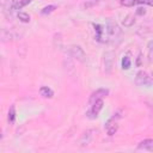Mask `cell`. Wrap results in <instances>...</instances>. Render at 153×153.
<instances>
[{
  "mask_svg": "<svg viewBox=\"0 0 153 153\" xmlns=\"http://www.w3.org/2000/svg\"><path fill=\"white\" fill-rule=\"evenodd\" d=\"M135 84L137 86H145V87H149L152 85V78L151 75L145 72V71H140L137 72L136 76H135Z\"/></svg>",
  "mask_w": 153,
  "mask_h": 153,
  "instance_id": "cell-1",
  "label": "cell"
},
{
  "mask_svg": "<svg viewBox=\"0 0 153 153\" xmlns=\"http://www.w3.org/2000/svg\"><path fill=\"white\" fill-rule=\"evenodd\" d=\"M68 51H69V55L72 57L76 59L80 62H84L85 59H86V54H85L84 49L80 45H71L69 49H68Z\"/></svg>",
  "mask_w": 153,
  "mask_h": 153,
  "instance_id": "cell-2",
  "label": "cell"
},
{
  "mask_svg": "<svg viewBox=\"0 0 153 153\" xmlns=\"http://www.w3.org/2000/svg\"><path fill=\"white\" fill-rule=\"evenodd\" d=\"M103 105H104L103 99H98V100L93 102V103L91 104V109H90V110L87 111V114H86L87 117H88V118H97L99 111L103 109Z\"/></svg>",
  "mask_w": 153,
  "mask_h": 153,
  "instance_id": "cell-3",
  "label": "cell"
},
{
  "mask_svg": "<svg viewBox=\"0 0 153 153\" xmlns=\"http://www.w3.org/2000/svg\"><path fill=\"white\" fill-rule=\"evenodd\" d=\"M115 61V53L114 51H106L104 54V71L106 73H110L114 67Z\"/></svg>",
  "mask_w": 153,
  "mask_h": 153,
  "instance_id": "cell-4",
  "label": "cell"
},
{
  "mask_svg": "<svg viewBox=\"0 0 153 153\" xmlns=\"http://www.w3.org/2000/svg\"><path fill=\"white\" fill-rule=\"evenodd\" d=\"M108 94H109V90H108V88H98V90H96V91L90 96L88 102H90V104H92L93 102H96V100H98V99H103V98L106 97Z\"/></svg>",
  "mask_w": 153,
  "mask_h": 153,
  "instance_id": "cell-5",
  "label": "cell"
},
{
  "mask_svg": "<svg viewBox=\"0 0 153 153\" xmlns=\"http://www.w3.org/2000/svg\"><path fill=\"white\" fill-rule=\"evenodd\" d=\"M105 129H106V134H108L109 136H112V135L117 131V129H118V124H117V122L115 121V116H112V117L106 122V124H105Z\"/></svg>",
  "mask_w": 153,
  "mask_h": 153,
  "instance_id": "cell-6",
  "label": "cell"
},
{
  "mask_svg": "<svg viewBox=\"0 0 153 153\" xmlns=\"http://www.w3.org/2000/svg\"><path fill=\"white\" fill-rule=\"evenodd\" d=\"M106 31H108L110 35H118V33L121 32L120 26H118L117 23L114 22V20H109V22L106 23Z\"/></svg>",
  "mask_w": 153,
  "mask_h": 153,
  "instance_id": "cell-7",
  "label": "cell"
},
{
  "mask_svg": "<svg viewBox=\"0 0 153 153\" xmlns=\"http://www.w3.org/2000/svg\"><path fill=\"white\" fill-rule=\"evenodd\" d=\"M93 130H86L84 134H82V136L80 137V140H79V143H80V146H87L90 142H91V140H92V136H93Z\"/></svg>",
  "mask_w": 153,
  "mask_h": 153,
  "instance_id": "cell-8",
  "label": "cell"
},
{
  "mask_svg": "<svg viewBox=\"0 0 153 153\" xmlns=\"http://www.w3.org/2000/svg\"><path fill=\"white\" fill-rule=\"evenodd\" d=\"M137 148H139V149H143V151L152 152V151H153V140L146 139V140L141 141V142L137 145Z\"/></svg>",
  "mask_w": 153,
  "mask_h": 153,
  "instance_id": "cell-9",
  "label": "cell"
},
{
  "mask_svg": "<svg viewBox=\"0 0 153 153\" xmlns=\"http://www.w3.org/2000/svg\"><path fill=\"white\" fill-rule=\"evenodd\" d=\"M39 93L44 98H53V96H54V91L48 86H42L39 88Z\"/></svg>",
  "mask_w": 153,
  "mask_h": 153,
  "instance_id": "cell-10",
  "label": "cell"
},
{
  "mask_svg": "<svg viewBox=\"0 0 153 153\" xmlns=\"http://www.w3.org/2000/svg\"><path fill=\"white\" fill-rule=\"evenodd\" d=\"M122 24H123L126 27H129V26L134 25V24H135V18H134V16H133V14H127V16L123 18Z\"/></svg>",
  "mask_w": 153,
  "mask_h": 153,
  "instance_id": "cell-11",
  "label": "cell"
},
{
  "mask_svg": "<svg viewBox=\"0 0 153 153\" xmlns=\"http://www.w3.org/2000/svg\"><path fill=\"white\" fill-rule=\"evenodd\" d=\"M31 1H32V0H19V1H14L12 8H13V10H20V8H23L24 6L29 5Z\"/></svg>",
  "mask_w": 153,
  "mask_h": 153,
  "instance_id": "cell-12",
  "label": "cell"
},
{
  "mask_svg": "<svg viewBox=\"0 0 153 153\" xmlns=\"http://www.w3.org/2000/svg\"><path fill=\"white\" fill-rule=\"evenodd\" d=\"M56 5H48V6H45V7H43L42 10H41V13L43 14V16H45V14H49V13H51V12H54L55 10H56Z\"/></svg>",
  "mask_w": 153,
  "mask_h": 153,
  "instance_id": "cell-13",
  "label": "cell"
},
{
  "mask_svg": "<svg viewBox=\"0 0 153 153\" xmlns=\"http://www.w3.org/2000/svg\"><path fill=\"white\" fill-rule=\"evenodd\" d=\"M7 118H8V122H11V123H13V122L16 121V106H14V105H11V108H10V110H8V116H7Z\"/></svg>",
  "mask_w": 153,
  "mask_h": 153,
  "instance_id": "cell-14",
  "label": "cell"
},
{
  "mask_svg": "<svg viewBox=\"0 0 153 153\" xmlns=\"http://www.w3.org/2000/svg\"><path fill=\"white\" fill-rule=\"evenodd\" d=\"M93 26H94V30H96V32H97L96 39H97V41H102V36H103V27H102V25H99V24H93Z\"/></svg>",
  "mask_w": 153,
  "mask_h": 153,
  "instance_id": "cell-15",
  "label": "cell"
},
{
  "mask_svg": "<svg viewBox=\"0 0 153 153\" xmlns=\"http://www.w3.org/2000/svg\"><path fill=\"white\" fill-rule=\"evenodd\" d=\"M18 18L23 23H29L30 22V16L26 12H18Z\"/></svg>",
  "mask_w": 153,
  "mask_h": 153,
  "instance_id": "cell-16",
  "label": "cell"
},
{
  "mask_svg": "<svg viewBox=\"0 0 153 153\" xmlns=\"http://www.w3.org/2000/svg\"><path fill=\"white\" fill-rule=\"evenodd\" d=\"M130 65H131V61H130L129 56H123V59H122V68L123 69H129Z\"/></svg>",
  "mask_w": 153,
  "mask_h": 153,
  "instance_id": "cell-17",
  "label": "cell"
},
{
  "mask_svg": "<svg viewBox=\"0 0 153 153\" xmlns=\"http://www.w3.org/2000/svg\"><path fill=\"white\" fill-rule=\"evenodd\" d=\"M136 4H137V0H121V5H123L126 7H131Z\"/></svg>",
  "mask_w": 153,
  "mask_h": 153,
  "instance_id": "cell-18",
  "label": "cell"
},
{
  "mask_svg": "<svg viewBox=\"0 0 153 153\" xmlns=\"http://www.w3.org/2000/svg\"><path fill=\"white\" fill-rule=\"evenodd\" d=\"M136 14H139V16H143V14H146V10H145V7L142 8V7H139L137 10H136Z\"/></svg>",
  "mask_w": 153,
  "mask_h": 153,
  "instance_id": "cell-19",
  "label": "cell"
},
{
  "mask_svg": "<svg viewBox=\"0 0 153 153\" xmlns=\"http://www.w3.org/2000/svg\"><path fill=\"white\" fill-rule=\"evenodd\" d=\"M148 55H149V60H152V41H149L148 43Z\"/></svg>",
  "mask_w": 153,
  "mask_h": 153,
  "instance_id": "cell-20",
  "label": "cell"
},
{
  "mask_svg": "<svg viewBox=\"0 0 153 153\" xmlns=\"http://www.w3.org/2000/svg\"><path fill=\"white\" fill-rule=\"evenodd\" d=\"M141 59H142V54H139V57H137V61H136L137 66H141Z\"/></svg>",
  "mask_w": 153,
  "mask_h": 153,
  "instance_id": "cell-21",
  "label": "cell"
},
{
  "mask_svg": "<svg viewBox=\"0 0 153 153\" xmlns=\"http://www.w3.org/2000/svg\"><path fill=\"white\" fill-rule=\"evenodd\" d=\"M2 139V131H1V129H0V140Z\"/></svg>",
  "mask_w": 153,
  "mask_h": 153,
  "instance_id": "cell-22",
  "label": "cell"
}]
</instances>
